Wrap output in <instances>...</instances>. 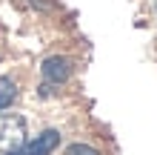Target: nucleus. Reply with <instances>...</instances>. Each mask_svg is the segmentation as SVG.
<instances>
[{
	"label": "nucleus",
	"instance_id": "7ed1b4c3",
	"mask_svg": "<svg viewBox=\"0 0 157 155\" xmlns=\"http://www.w3.org/2000/svg\"><path fill=\"white\" fill-rule=\"evenodd\" d=\"M57 144H60V132L57 129H46L40 135H34V141L23 144V149L14 152V155H52L57 149Z\"/></svg>",
	"mask_w": 157,
	"mask_h": 155
},
{
	"label": "nucleus",
	"instance_id": "423d86ee",
	"mask_svg": "<svg viewBox=\"0 0 157 155\" xmlns=\"http://www.w3.org/2000/svg\"><path fill=\"white\" fill-rule=\"evenodd\" d=\"M52 92H54V89H52V84H43V86H40V98H49Z\"/></svg>",
	"mask_w": 157,
	"mask_h": 155
},
{
	"label": "nucleus",
	"instance_id": "f257e3e1",
	"mask_svg": "<svg viewBox=\"0 0 157 155\" xmlns=\"http://www.w3.org/2000/svg\"><path fill=\"white\" fill-rule=\"evenodd\" d=\"M26 144V118L0 112V155H14Z\"/></svg>",
	"mask_w": 157,
	"mask_h": 155
},
{
	"label": "nucleus",
	"instance_id": "39448f33",
	"mask_svg": "<svg viewBox=\"0 0 157 155\" xmlns=\"http://www.w3.org/2000/svg\"><path fill=\"white\" fill-rule=\"evenodd\" d=\"M66 155H100L94 147H89V144H71L66 149Z\"/></svg>",
	"mask_w": 157,
	"mask_h": 155
},
{
	"label": "nucleus",
	"instance_id": "20e7f679",
	"mask_svg": "<svg viewBox=\"0 0 157 155\" xmlns=\"http://www.w3.org/2000/svg\"><path fill=\"white\" fill-rule=\"evenodd\" d=\"M14 98H17V84L12 78H0V112L14 104Z\"/></svg>",
	"mask_w": 157,
	"mask_h": 155
},
{
	"label": "nucleus",
	"instance_id": "f03ea898",
	"mask_svg": "<svg viewBox=\"0 0 157 155\" xmlns=\"http://www.w3.org/2000/svg\"><path fill=\"white\" fill-rule=\"evenodd\" d=\"M43 78H46V84H66V80L71 78V60L69 58H63V55H54V58H46L43 60Z\"/></svg>",
	"mask_w": 157,
	"mask_h": 155
}]
</instances>
